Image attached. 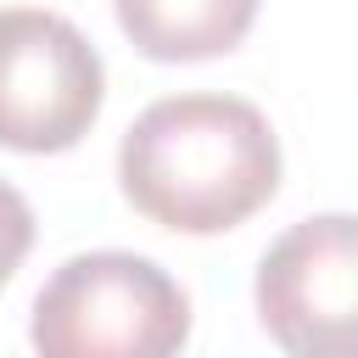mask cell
Listing matches in <instances>:
<instances>
[{"label":"cell","mask_w":358,"mask_h":358,"mask_svg":"<svg viewBox=\"0 0 358 358\" xmlns=\"http://www.w3.org/2000/svg\"><path fill=\"white\" fill-rule=\"evenodd\" d=\"M123 34L151 62H207L246 39L257 0H112Z\"/></svg>","instance_id":"obj_5"},{"label":"cell","mask_w":358,"mask_h":358,"mask_svg":"<svg viewBox=\"0 0 358 358\" xmlns=\"http://www.w3.org/2000/svg\"><path fill=\"white\" fill-rule=\"evenodd\" d=\"M28 246H34V207L22 201V190H17V185H6V179H0V285L22 268Z\"/></svg>","instance_id":"obj_6"},{"label":"cell","mask_w":358,"mask_h":358,"mask_svg":"<svg viewBox=\"0 0 358 358\" xmlns=\"http://www.w3.org/2000/svg\"><path fill=\"white\" fill-rule=\"evenodd\" d=\"M28 341L45 358H168L190 341V302L140 252H78L39 285Z\"/></svg>","instance_id":"obj_2"},{"label":"cell","mask_w":358,"mask_h":358,"mask_svg":"<svg viewBox=\"0 0 358 358\" xmlns=\"http://www.w3.org/2000/svg\"><path fill=\"white\" fill-rule=\"evenodd\" d=\"M117 185L173 235H224L280 190V140L241 95H162L123 129Z\"/></svg>","instance_id":"obj_1"},{"label":"cell","mask_w":358,"mask_h":358,"mask_svg":"<svg viewBox=\"0 0 358 358\" xmlns=\"http://www.w3.org/2000/svg\"><path fill=\"white\" fill-rule=\"evenodd\" d=\"M257 319L296 358H358V213L291 224L257 263Z\"/></svg>","instance_id":"obj_4"},{"label":"cell","mask_w":358,"mask_h":358,"mask_svg":"<svg viewBox=\"0 0 358 358\" xmlns=\"http://www.w3.org/2000/svg\"><path fill=\"white\" fill-rule=\"evenodd\" d=\"M106 101L95 45L45 6H0V145L50 157L73 151Z\"/></svg>","instance_id":"obj_3"}]
</instances>
